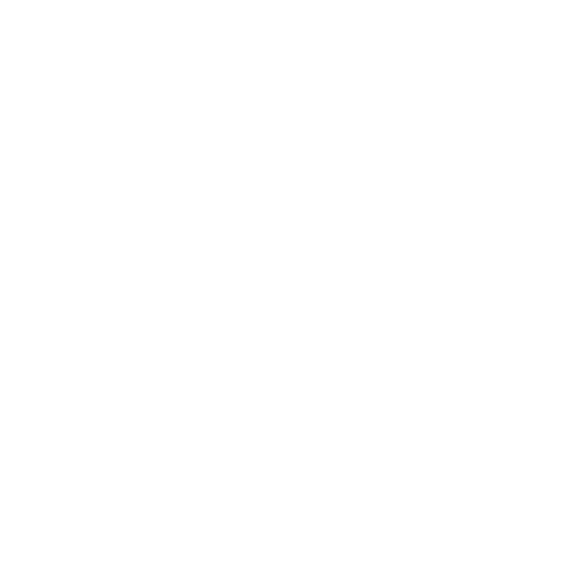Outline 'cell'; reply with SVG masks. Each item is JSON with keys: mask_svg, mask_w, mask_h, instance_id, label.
<instances>
[]
</instances>
